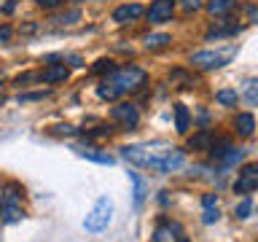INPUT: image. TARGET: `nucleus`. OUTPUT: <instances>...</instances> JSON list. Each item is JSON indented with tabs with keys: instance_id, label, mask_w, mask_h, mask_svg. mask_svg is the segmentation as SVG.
<instances>
[{
	"instance_id": "21",
	"label": "nucleus",
	"mask_w": 258,
	"mask_h": 242,
	"mask_svg": "<svg viewBox=\"0 0 258 242\" xmlns=\"http://www.w3.org/2000/svg\"><path fill=\"white\" fill-rule=\"evenodd\" d=\"M215 100L221 105H237V92H231V89H221V92L215 94Z\"/></svg>"
},
{
	"instance_id": "12",
	"label": "nucleus",
	"mask_w": 258,
	"mask_h": 242,
	"mask_svg": "<svg viewBox=\"0 0 258 242\" xmlns=\"http://www.w3.org/2000/svg\"><path fill=\"white\" fill-rule=\"evenodd\" d=\"M129 180H132V186H135V205L140 207L145 202V194H148V183H145V177L137 175V172H129Z\"/></svg>"
},
{
	"instance_id": "15",
	"label": "nucleus",
	"mask_w": 258,
	"mask_h": 242,
	"mask_svg": "<svg viewBox=\"0 0 258 242\" xmlns=\"http://www.w3.org/2000/svg\"><path fill=\"white\" fill-rule=\"evenodd\" d=\"M210 143H213V137H210L207 129H202L199 135H194L191 140H188V148L191 151H205V148H210Z\"/></svg>"
},
{
	"instance_id": "23",
	"label": "nucleus",
	"mask_w": 258,
	"mask_h": 242,
	"mask_svg": "<svg viewBox=\"0 0 258 242\" xmlns=\"http://www.w3.org/2000/svg\"><path fill=\"white\" fill-rule=\"evenodd\" d=\"M218 218H221V213H218V205H215V207H205V215H202V221H205L207 226L215 223Z\"/></svg>"
},
{
	"instance_id": "16",
	"label": "nucleus",
	"mask_w": 258,
	"mask_h": 242,
	"mask_svg": "<svg viewBox=\"0 0 258 242\" xmlns=\"http://www.w3.org/2000/svg\"><path fill=\"white\" fill-rule=\"evenodd\" d=\"M237 0H207V11L210 14H226L229 8H234Z\"/></svg>"
},
{
	"instance_id": "20",
	"label": "nucleus",
	"mask_w": 258,
	"mask_h": 242,
	"mask_svg": "<svg viewBox=\"0 0 258 242\" xmlns=\"http://www.w3.org/2000/svg\"><path fill=\"white\" fill-rule=\"evenodd\" d=\"M169 43V35H164V32H156V35H148L145 38V46L148 48H161Z\"/></svg>"
},
{
	"instance_id": "7",
	"label": "nucleus",
	"mask_w": 258,
	"mask_h": 242,
	"mask_svg": "<svg viewBox=\"0 0 258 242\" xmlns=\"http://www.w3.org/2000/svg\"><path fill=\"white\" fill-rule=\"evenodd\" d=\"M148 19L151 22H167V19H172V14H175V0H153L148 11Z\"/></svg>"
},
{
	"instance_id": "3",
	"label": "nucleus",
	"mask_w": 258,
	"mask_h": 242,
	"mask_svg": "<svg viewBox=\"0 0 258 242\" xmlns=\"http://www.w3.org/2000/svg\"><path fill=\"white\" fill-rule=\"evenodd\" d=\"M108 81L113 86H118V92H135L145 84V73L140 68H113L108 73Z\"/></svg>"
},
{
	"instance_id": "10",
	"label": "nucleus",
	"mask_w": 258,
	"mask_h": 242,
	"mask_svg": "<svg viewBox=\"0 0 258 242\" xmlns=\"http://www.w3.org/2000/svg\"><path fill=\"white\" fill-rule=\"evenodd\" d=\"M76 151H78V156H84L89 161H97V164H113V161H116L110 153H105L100 148H92V145H86V148H76Z\"/></svg>"
},
{
	"instance_id": "14",
	"label": "nucleus",
	"mask_w": 258,
	"mask_h": 242,
	"mask_svg": "<svg viewBox=\"0 0 258 242\" xmlns=\"http://www.w3.org/2000/svg\"><path fill=\"white\" fill-rule=\"evenodd\" d=\"M234 124H237V132H239L242 137L253 135V129H255V121H253V116H250V113H239Z\"/></svg>"
},
{
	"instance_id": "17",
	"label": "nucleus",
	"mask_w": 258,
	"mask_h": 242,
	"mask_svg": "<svg viewBox=\"0 0 258 242\" xmlns=\"http://www.w3.org/2000/svg\"><path fill=\"white\" fill-rule=\"evenodd\" d=\"M172 231H180L177 226H159L156 231H153V242H172Z\"/></svg>"
},
{
	"instance_id": "26",
	"label": "nucleus",
	"mask_w": 258,
	"mask_h": 242,
	"mask_svg": "<svg viewBox=\"0 0 258 242\" xmlns=\"http://www.w3.org/2000/svg\"><path fill=\"white\" fill-rule=\"evenodd\" d=\"M185 11H197V8H202V0H183L180 3Z\"/></svg>"
},
{
	"instance_id": "8",
	"label": "nucleus",
	"mask_w": 258,
	"mask_h": 242,
	"mask_svg": "<svg viewBox=\"0 0 258 242\" xmlns=\"http://www.w3.org/2000/svg\"><path fill=\"white\" fill-rule=\"evenodd\" d=\"M143 6L140 3H126V6H118L116 11H113V22L116 24H129V22H137L143 16Z\"/></svg>"
},
{
	"instance_id": "31",
	"label": "nucleus",
	"mask_w": 258,
	"mask_h": 242,
	"mask_svg": "<svg viewBox=\"0 0 258 242\" xmlns=\"http://www.w3.org/2000/svg\"><path fill=\"white\" fill-rule=\"evenodd\" d=\"M177 242H188V237H177Z\"/></svg>"
},
{
	"instance_id": "2",
	"label": "nucleus",
	"mask_w": 258,
	"mask_h": 242,
	"mask_svg": "<svg viewBox=\"0 0 258 242\" xmlns=\"http://www.w3.org/2000/svg\"><path fill=\"white\" fill-rule=\"evenodd\" d=\"M110 218H113V199L110 197H100L94 202V207L89 210V215L84 218V229L89 234H100V231L108 229Z\"/></svg>"
},
{
	"instance_id": "28",
	"label": "nucleus",
	"mask_w": 258,
	"mask_h": 242,
	"mask_svg": "<svg viewBox=\"0 0 258 242\" xmlns=\"http://www.w3.org/2000/svg\"><path fill=\"white\" fill-rule=\"evenodd\" d=\"M202 205H205V207H215L218 205L215 194H205V197H202Z\"/></svg>"
},
{
	"instance_id": "6",
	"label": "nucleus",
	"mask_w": 258,
	"mask_h": 242,
	"mask_svg": "<svg viewBox=\"0 0 258 242\" xmlns=\"http://www.w3.org/2000/svg\"><path fill=\"white\" fill-rule=\"evenodd\" d=\"M110 116H113V121H118L124 129H135L137 124H140V113H137V108H135V105H129V102L116 105Z\"/></svg>"
},
{
	"instance_id": "22",
	"label": "nucleus",
	"mask_w": 258,
	"mask_h": 242,
	"mask_svg": "<svg viewBox=\"0 0 258 242\" xmlns=\"http://www.w3.org/2000/svg\"><path fill=\"white\" fill-rule=\"evenodd\" d=\"M250 210H253V202H250V197H245L237 207H234V215H237V218H247Z\"/></svg>"
},
{
	"instance_id": "27",
	"label": "nucleus",
	"mask_w": 258,
	"mask_h": 242,
	"mask_svg": "<svg viewBox=\"0 0 258 242\" xmlns=\"http://www.w3.org/2000/svg\"><path fill=\"white\" fill-rule=\"evenodd\" d=\"M48 92H35V94H22L19 102H30V100H40V97H46Z\"/></svg>"
},
{
	"instance_id": "18",
	"label": "nucleus",
	"mask_w": 258,
	"mask_h": 242,
	"mask_svg": "<svg viewBox=\"0 0 258 242\" xmlns=\"http://www.w3.org/2000/svg\"><path fill=\"white\" fill-rule=\"evenodd\" d=\"M97 94H100L102 100H116V97H121L118 86H113L110 81H105V84H100V89H97Z\"/></svg>"
},
{
	"instance_id": "13",
	"label": "nucleus",
	"mask_w": 258,
	"mask_h": 242,
	"mask_svg": "<svg viewBox=\"0 0 258 242\" xmlns=\"http://www.w3.org/2000/svg\"><path fill=\"white\" fill-rule=\"evenodd\" d=\"M188 124H191L188 108H185V105H175V129L180 135H185V132H188Z\"/></svg>"
},
{
	"instance_id": "11",
	"label": "nucleus",
	"mask_w": 258,
	"mask_h": 242,
	"mask_svg": "<svg viewBox=\"0 0 258 242\" xmlns=\"http://www.w3.org/2000/svg\"><path fill=\"white\" fill-rule=\"evenodd\" d=\"M38 78L43 81V84H59V81L68 78V68H64V65H51V68H46Z\"/></svg>"
},
{
	"instance_id": "9",
	"label": "nucleus",
	"mask_w": 258,
	"mask_h": 242,
	"mask_svg": "<svg viewBox=\"0 0 258 242\" xmlns=\"http://www.w3.org/2000/svg\"><path fill=\"white\" fill-rule=\"evenodd\" d=\"M22 186H16V183H8L3 194H0V207H19L22 205Z\"/></svg>"
},
{
	"instance_id": "4",
	"label": "nucleus",
	"mask_w": 258,
	"mask_h": 242,
	"mask_svg": "<svg viewBox=\"0 0 258 242\" xmlns=\"http://www.w3.org/2000/svg\"><path fill=\"white\" fill-rule=\"evenodd\" d=\"M234 56V46L229 48H218V51H199L191 56V65H197V68H205V70H213V68H223L226 62H229Z\"/></svg>"
},
{
	"instance_id": "29",
	"label": "nucleus",
	"mask_w": 258,
	"mask_h": 242,
	"mask_svg": "<svg viewBox=\"0 0 258 242\" xmlns=\"http://www.w3.org/2000/svg\"><path fill=\"white\" fill-rule=\"evenodd\" d=\"M8 40H11V27H0V43H8Z\"/></svg>"
},
{
	"instance_id": "1",
	"label": "nucleus",
	"mask_w": 258,
	"mask_h": 242,
	"mask_svg": "<svg viewBox=\"0 0 258 242\" xmlns=\"http://www.w3.org/2000/svg\"><path fill=\"white\" fill-rule=\"evenodd\" d=\"M121 156H124L126 161H132L135 167H145V169L159 172V175L175 172V169L183 164V159H185L180 148L167 145V143H137V145H126V148H121Z\"/></svg>"
},
{
	"instance_id": "5",
	"label": "nucleus",
	"mask_w": 258,
	"mask_h": 242,
	"mask_svg": "<svg viewBox=\"0 0 258 242\" xmlns=\"http://www.w3.org/2000/svg\"><path fill=\"white\" fill-rule=\"evenodd\" d=\"M258 189V164H245L234 180V194H250Z\"/></svg>"
},
{
	"instance_id": "24",
	"label": "nucleus",
	"mask_w": 258,
	"mask_h": 242,
	"mask_svg": "<svg viewBox=\"0 0 258 242\" xmlns=\"http://www.w3.org/2000/svg\"><path fill=\"white\" fill-rule=\"evenodd\" d=\"M245 97H247L250 102H255V100H258V81H250V84H247V89H245Z\"/></svg>"
},
{
	"instance_id": "30",
	"label": "nucleus",
	"mask_w": 258,
	"mask_h": 242,
	"mask_svg": "<svg viewBox=\"0 0 258 242\" xmlns=\"http://www.w3.org/2000/svg\"><path fill=\"white\" fill-rule=\"evenodd\" d=\"M62 0H38V6L40 8H54V6H59Z\"/></svg>"
},
{
	"instance_id": "25",
	"label": "nucleus",
	"mask_w": 258,
	"mask_h": 242,
	"mask_svg": "<svg viewBox=\"0 0 258 242\" xmlns=\"http://www.w3.org/2000/svg\"><path fill=\"white\" fill-rule=\"evenodd\" d=\"M110 70H113V62H110V59L94 62V73H110Z\"/></svg>"
},
{
	"instance_id": "19",
	"label": "nucleus",
	"mask_w": 258,
	"mask_h": 242,
	"mask_svg": "<svg viewBox=\"0 0 258 242\" xmlns=\"http://www.w3.org/2000/svg\"><path fill=\"white\" fill-rule=\"evenodd\" d=\"M0 215L6 218V223H16V221H22V218H24L22 207H0Z\"/></svg>"
}]
</instances>
